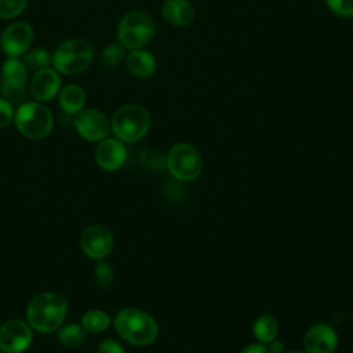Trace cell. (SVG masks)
Wrapping results in <instances>:
<instances>
[{
  "label": "cell",
  "mask_w": 353,
  "mask_h": 353,
  "mask_svg": "<svg viewBox=\"0 0 353 353\" xmlns=\"http://www.w3.org/2000/svg\"><path fill=\"white\" fill-rule=\"evenodd\" d=\"M277 332V321L270 314H262L254 323V335L261 343L272 342L273 339H276Z\"/></svg>",
  "instance_id": "obj_19"
},
{
  "label": "cell",
  "mask_w": 353,
  "mask_h": 353,
  "mask_svg": "<svg viewBox=\"0 0 353 353\" xmlns=\"http://www.w3.org/2000/svg\"><path fill=\"white\" fill-rule=\"evenodd\" d=\"M123 58L124 47L120 43H110L101 52V63L106 68H116Z\"/></svg>",
  "instance_id": "obj_23"
},
{
  "label": "cell",
  "mask_w": 353,
  "mask_h": 353,
  "mask_svg": "<svg viewBox=\"0 0 353 353\" xmlns=\"http://www.w3.org/2000/svg\"><path fill=\"white\" fill-rule=\"evenodd\" d=\"M288 353H302V352H298V350H291V352H288Z\"/></svg>",
  "instance_id": "obj_31"
},
{
  "label": "cell",
  "mask_w": 353,
  "mask_h": 353,
  "mask_svg": "<svg viewBox=\"0 0 353 353\" xmlns=\"http://www.w3.org/2000/svg\"><path fill=\"white\" fill-rule=\"evenodd\" d=\"M165 164L171 175L179 181H193L203 171V157L200 152L189 143H176L165 157Z\"/></svg>",
  "instance_id": "obj_7"
},
{
  "label": "cell",
  "mask_w": 353,
  "mask_h": 353,
  "mask_svg": "<svg viewBox=\"0 0 353 353\" xmlns=\"http://www.w3.org/2000/svg\"><path fill=\"white\" fill-rule=\"evenodd\" d=\"M68 312L66 299L57 292H41L28 305L29 325L39 332H52L63 323Z\"/></svg>",
  "instance_id": "obj_1"
},
{
  "label": "cell",
  "mask_w": 353,
  "mask_h": 353,
  "mask_svg": "<svg viewBox=\"0 0 353 353\" xmlns=\"http://www.w3.org/2000/svg\"><path fill=\"white\" fill-rule=\"evenodd\" d=\"M81 325L91 332H102L110 325V317L103 310H88L81 317Z\"/></svg>",
  "instance_id": "obj_21"
},
{
  "label": "cell",
  "mask_w": 353,
  "mask_h": 353,
  "mask_svg": "<svg viewBox=\"0 0 353 353\" xmlns=\"http://www.w3.org/2000/svg\"><path fill=\"white\" fill-rule=\"evenodd\" d=\"M125 66L128 72L139 79L150 77L156 70V59L154 57L142 48L131 50L125 57Z\"/></svg>",
  "instance_id": "obj_17"
},
{
  "label": "cell",
  "mask_w": 353,
  "mask_h": 353,
  "mask_svg": "<svg viewBox=\"0 0 353 353\" xmlns=\"http://www.w3.org/2000/svg\"><path fill=\"white\" fill-rule=\"evenodd\" d=\"M28 0H0V18L18 17L26 7Z\"/></svg>",
  "instance_id": "obj_24"
},
{
  "label": "cell",
  "mask_w": 353,
  "mask_h": 353,
  "mask_svg": "<svg viewBox=\"0 0 353 353\" xmlns=\"http://www.w3.org/2000/svg\"><path fill=\"white\" fill-rule=\"evenodd\" d=\"M240 353H269L268 347L263 346L262 343H252L245 346Z\"/></svg>",
  "instance_id": "obj_29"
},
{
  "label": "cell",
  "mask_w": 353,
  "mask_h": 353,
  "mask_svg": "<svg viewBox=\"0 0 353 353\" xmlns=\"http://www.w3.org/2000/svg\"><path fill=\"white\" fill-rule=\"evenodd\" d=\"M14 117V109L12 105L6 101L4 98H0V128L8 125Z\"/></svg>",
  "instance_id": "obj_27"
},
{
  "label": "cell",
  "mask_w": 353,
  "mask_h": 353,
  "mask_svg": "<svg viewBox=\"0 0 353 353\" xmlns=\"http://www.w3.org/2000/svg\"><path fill=\"white\" fill-rule=\"evenodd\" d=\"M114 327L121 338L138 346L149 345L157 336V324L153 317L135 307L120 310L114 319Z\"/></svg>",
  "instance_id": "obj_2"
},
{
  "label": "cell",
  "mask_w": 353,
  "mask_h": 353,
  "mask_svg": "<svg viewBox=\"0 0 353 353\" xmlns=\"http://www.w3.org/2000/svg\"><path fill=\"white\" fill-rule=\"evenodd\" d=\"M110 127L121 142H137L146 135L150 128V116L139 105H124L116 110Z\"/></svg>",
  "instance_id": "obj_3"
},
{
  "label": "cell",
  "mask_w": 353,
  "mask_h": 353,
  "mask_svg": "<svg viewBox=\"0 0 353 353\" xmlns=\"http://www.w3.org/2000/svg\"><path fill=\"white\" fill-rule=\"evenodd\" d=\"M154 34V23L152 17L141 10L127 12L117 28L119 43L128 50L142 48Z\"/></svg>",
  "instance_id": "obj_5"
},
{
  "label": "cell",
  "mask_w": 353,
  "mask_h": 353,
  "mask_svg": "<svg viewBox=\"0 0 353 353\" xmlns=\"http://www.w3.org/2000/svg\"><path fill=\"white\" fill-rule=\"evenodd\" d=\"M74 127L77 132L87 141H102L110 131V121L98 109H81L76 113Z\"/></svg>",
  "instance_id": "obj_9"
},
{
  "label": "cell",
  "mask_w": 353,
  "mask_h": 353,
  "mask_svg": "<svg viewBox=\"0 0 353 353\" xmlns=\"http://www.w3.org/2000/svg\"><path fill=\"white\" fill-rule=\"evenodd\" d=\"M95 280L101 287H109L113 284L114 280V272L112 269V266L106 262H99L95 266V272H94Z\"/></svg>",
  "instance_id": "obj_25"
},
{
  "label": "cell",
  "mask_w": 353,
  "mask_h": 353,
  "mask_svg": "<svg viewBox=\"0 0 353 353\" xmlns=\"http://www.w3.org/2000/svg\"><path fill=\"white\" fill-rule=\"evenodd\" d=\"M32 343L30 325L21 320H10L0 327V349L6 353H21Z\"/></svg>",
  "instance_id": "obj_10"
},
{
  "label": "cell",
  "mask_w": 353,
  "mask_h": 353,
  "mask_svg": "<svg viewBox=\"0 0 353 353\" xmlns=\"http://www.w3.org/2000/svg\"><path fill=\"white\" fill-rule=\"evenodd\" d=\"M283 349H284V343L283 342L276 341V339L269 342V346H268V352L269 353H281Z\"/></svg>",
  "instance_id": "obj_30"
},
{
  "label": "cell",
  "mask_w": 353,
  "mask_h": 353,
  "mask_svg": "<svg viewBox=\"0 0 353 353\" xmlns=\"http://www.w3.org/2000/svg\"><path fill=\"white\" fill-rule=\"evenodd\" d=\"M330 11L338 17H353V0H325Z\"/></svg>",
  "instance_id": "obj_26"
},
{
  "label": "cell",
  "mask_w": 353,
  "mask_h": 353,
  "mask_svg": "<svg viewBox=\"0 0 353 353\" xmlns=\"http://www.w3.org/2000/svg\"><path fill=\"white\" fill-rule=\"evenodd\" d=\"M127 160L125 146L120 139L105 138L95 149V161L105 171H116Z\"/></svg>",
  "instance_id": "obj_14"
},
{
  "label": "cell",
  "mask_w": 353,
  "mask_h": 353,
  "mask_svg": "<svg viewBox=\"0 0 353 353\" xmlns=\"http://www.w3.org/2000/svg\"><path fill=\"white\" fill-rule=\"evenodd\" d=\"M33 37L34 33L29 23L15 22L6 28V30L1 34L0 44L3 51L10 58H17L28 51L33 41Z\"/></svg>",
  "instance_id": "obj_11"
},
{
  "label": "cell",
  "mask_w": 353,
  "mask_h": 353,
  "mask_svg": "<svg viewBox=\"0 0 353 353\" xmlns=\"http://www.w3.org/2000/svg\"><path fill=\"white\" fill-rule=\"evenodd\" d=\"M338 336L335 330L328 324L312 325L303 336L306 353H332L336 347Z\"/></svg>",
  "instance_id": "obj_13"
},
{
  "label": "cell",
  "mask_w": 353,
  "mask_h": 353,
  "mask_svg": "<svg viewBox=\"0 0 353 353\" xmlns=\"http://www.w3.org/2000/svg\"><path fill=\"white\" fill-rule=\"evenodd\" d=\"M94 57L92 46L83 39H72L63 41L52 55V63L55 69L68 76L79 74L84 72Z\"/></svg>",
  "instance_id": "obj_4"
},
{
  "label": "cell",
  "mask_w": 353,
  "mask_h": 353,
  "mask_svg": "<svg viewBox=\"0 0 353 353\" xmlns=\"http://www.w3.org/2000/svg\"><path fill=\"white\" fill-rule=\"evenodd\" d=\"M52 62V55L43 48H34L30 50L29 52H26L25 58H23V63L26 68L32 69V70H41L48 68V65Z\"/></svg>",
  "instance_id": "obj_22"
},
{
  "label": "cell",
  "mask_w": 353,
  "mask_h": 353,
  "mask_svg": "<svg viewBox=\"0 0 353 353\" xmlns=\"http://www.w3.org/2000/svg\"><path fill=\"white\" fill-rule=\"evenodd\" d=\"M161 11L164 19L172 26H188L194 19V8L188 0H165Z\"/></svg>",
  "instance_id": "obj_16"
},
{
  "label": "cell",
  "mask_w": 353,
  "mask_h": 353,
  "mask_svg": "<svg viewBox=\"0 0 353 353\" xmlns=\"http://www.w3.org/2000/svg\"><path fill=\"white\" fill-rule=\"evenodd\" d=\"M85 103V92L81 87L76 84H69L62 88L59 94V105L63 112L76 114L79 113Z\"/></svg>",
  "instance_id": "obj_18"
},
{
  "label": "cell",
  "mask_w": 353,
  "mask_h": 353,
  "mask_svg": "<svg viewBox=\"0 0 353 353\" xmlns=\"http://www.w3.org/2000/svg\"><path fill=\"white\" fill-rule=\"evenodd\" d=\"M28 69L25 63L17 58H10L4 62L1 69V94L11 105L21 103L26 98Z\"/></svg>",
  "instance_id": "obj_8"
},
{
  "label": "cell",
  "mask_w": 353,
  "mask_h": 353,
  "mask_svg": "<svg viewBox=\"0 0 353 353\" xmlns=\"http://www.w3.org/2000/svg\"><path fill=\"white\" fill-rule=\"evenodd\" d=\"M87 338V330L79 324H66L58 332V339L68 347H77L84 343Z\"/></svg>",
  "instance_id": "obj_20"
},
{
  "label": "cell",
  "mask_w": 353,
  "mask_h": 353,
  "mask_svg": "<svg viewBox=\"0 0 353 353\" xmlns=\"http://www.w3.org/2000/svg\"><path fill=\"white\" fill-rule=\"evenodd\" d=\"M15 124L23 137L41 139L52 128V114L47 106L39 102H25L15 113Z\"/></svg>",
  "instance_id": "obj_6"
},
{
  "label": "cell",
  "mask_w": 353,
  "mask_h": 353,
  "mask_svg": "<svg viewBox=\"0 0 353 353\" xmlns=\"http://www.w3.org/2000/svg\"><path fill=\"white\" fill-rule=\"evenodd\" d=\"M30 94L34 99L46 102L52 99L61 88L59 74L50 68L37 70L30 81Z\"/></svg>",
  "instance_id": "obj_15"
},
{
  "label": "cell",
  "mask_w": 353,
  "mask_h": 353,
  "mask_svg": "<svg viewBox=\"0 0 353 353\" xmlns=\"http://www.w3.org/2000/svg\"><path fill=\"white\" fill-rule=\"evenodd\" d=\"M80 244L87 256L102 259L109 255L113 248V234L105 226L92 225L83 232Z\"/></svg>",
  "instance_id": "obj_12"
},
{
  "label": "cell",
  "mask_w": 353,
  "mask_h": 353,
  "mask_svg": "<svg viewBox=\"0 0 353 353\" xmlns=\"http://www.w3.org/2000/svg\"><path fill=\"white\" fill-rule=\"evenodd\" d=\"M98 353H124L121 345L114 339H105L98 346Z\"/></svg>",
  "instance_id": "obj_28"
}]
</instances>
